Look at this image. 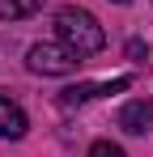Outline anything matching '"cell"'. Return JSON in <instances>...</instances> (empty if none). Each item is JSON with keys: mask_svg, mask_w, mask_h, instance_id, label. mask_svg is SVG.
<instances>
[{"mask_svg": "<svg viewBox=\"0 0 153 157\" xmlns=\"http://www.w3.org/2000/svg\"><path fill=\"white\" fill-rule=\"evenodd\" d=\"M26 64H30V72H43V77H68L76 68V55L64 43H34Z\"/></svg>", "mask_w": 153, "mask_h": 157, "instance_id": "7a4b0ae2", "label": "cell"}, {"mask_svg": "<svg viewBox=\"0 0 153 157\" xmlns=\"http://www.w3.org/2000/svg\"><path fill=\"white\" fill-rule=\"evenodd\" d=\"M43 9V0H0V21H22Z\"/></svg>", "mask_w": 153, "mask_h": 157, "instance_id": "8992f818", "label": "cell"}, {"mask_svg": "<svg viewBox=\"0 0 153 157\" xmlns=\"http://www.w3.org/2000/svg\"><path fill=\"white\" fill-rule=\"evenodd\" d=\"M128 55H132V59H145V55H149V47H145V43H136V38H132V43H128Z\"/></svg>", "mask_w": 153, "mask_h": 157, "instance_id": "ba28073f", "label": "cell"}, {"mask_svg": "<svg viewBox=\"0 0 153 157\" xmlns=\"http://www.w3.org/2000/svg\"><path fill=\"white\" fill-rule=\"evenodd\" d=\"M26 110L17 102H9V98H0V140H22L26 136Z\"/></svg>", "mask_w": 153, "mask_h": 157, "instance_id": "5b68a950", "label": "cell"}, {"mask_svg": "<svg viewBox=\"0 0 153 157\" xmlns=\"http://www.w3.org/2000/svg\"><path fill=\"white\" fill-rule=\"evenodd\" d=\"M128 85H132V77H115V81H102V85H73L60 94V106H81L89 98H102V94H124Z\"/></svg>", "mask_w": 153, "mask_h": 157, "instance_id": "3957f363", "label": "cell"}, {"mask_svg": "<svg viewBox=\"0 0 153 157\" xmlns=\"http://www.w3.org/2000/svg\"><path fill=\"white\" fill-rule=\"evenodd\" d=\"M89 157H128L119 144H111V140H98V144H89Z\"/></svg>", "mask_w": 153, "mask_h": 157, "instance_id": "52a82bcc", "label": "cell"}, {"mask_svg": "<svg viewBox=\"0 0 153 157\" xmlns=\"http://www.w3.org/2000/svg\"><path fill=\"white\" fill-rule=\"evenodd\" d=\"M115 4H128V0H115Z\"/></svg>", "mask_w": 153, "mask_h": 157, "instance_id": "9c48e42d", "label": "cell"}, {"mask_svg": "<svg viewBox=\"0 0 153 157\" xmlns=\"http://www.w3.org/2000/svg\"><path fill=\"white\" fill-rule=\"evenodd\" d=\"M119 128L132 132V136L149 132V128H153V102H149V98H132V102L119 110Z\"/></svg>", "mask_w": 153, "mask_h": 157, "instance_id": "277c9868", "label": "cell"}, {"mask_svg": "<svg viewBox=\"0 0 153 157\" xmlns=\"http://www.w3.org/2000/svg\"><path fill=\"white\" fill-rule=\"evenodd\" d=\"M55 34H60V43H64L76 59H81V55H98L102 47H106V30L98 26V17H94L89 9H76V4H68V9L55 13Z\"/></svg>", "mask_w": 153, "mask_h": 157, "instance_id": "6da1fadb", "label": "cell"}]
</instances>
